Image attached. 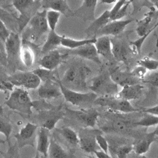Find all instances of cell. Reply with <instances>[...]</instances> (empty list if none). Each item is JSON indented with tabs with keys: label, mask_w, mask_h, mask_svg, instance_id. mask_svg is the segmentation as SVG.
Segmentation results:
<instances>
[{
	"label": "cell",
	"mask_w": 158,
	"mask_h": 158,
	"mask_svg": "<svg viewBox=\"0 0 158 158\" xmlns=\"http://www.w3.org/2000/svg\"><path fill=\"white\" fill-rule=\"evenodd\" d=\"M135 19H122L118 20L110 21L101 30L99 31L97 35L101 36H112L114 37L117 36L122 34L126 27L130 23L133 22Z\"/></svg>",
	"instance_id": "cell-14"
},
{
	"label": "cell",
	"mask_w": 158,
	"mask_h": 158,
	"mask_svg": "<svg viewBox=\"0 0 158 158\" xmlns=\"http://www.w3.org/2000/svg\"><path fill=\"white\" fill-rule=\"evenodd\" d=\"M0 50L4 54H6L5 51V43L0 38Z\"/></svg>",
	"instance_id": "cell-52"
},
{
	"label": "cell",
	"mask_w": 158,
	"mask_h": 158,
	"mask_svg": "<svg viewBox=\"0 0 158 158\" xmlns=\"http://www.w3.org/2000/svg\"><path fill=\"white\" fill-rule=\"evenodd\" d=\"M144 80H145V82L149 83L155 86L158 87V71L148 76L146 79L144 78Z\"/></svg>",
	"instance_id": "cell-48"
},
{
	"label": "cell",
	"mask_w": 158,
	"mask_h": 158,
	"mask_svg": "<svg viewBox=\"0 0 158 158\" xmlns=\"http://www.w3.org/2000/svg\"><path fill=\"white\" fill-rule=\"evenodd\" d=\"M48 158H70L69 152L54 139H51L48 152Z\"/></svg>",
	"instance_id": "cell-32"
},
{
	"label": "cell",
	"mask_w": 158,
	"mask_h": 158,
	"mask_svg": "<svg viewBox=\"0 0 158 158\" xmlns=\"http://www.w3.org/2000/svg\"><path fill=\"white\" fill-rule=\"evenodd\" d=\"M65 114L81 123L84 128H93L99 115V112L94 108H83L80 110H72L68 107L65 109Z\"/></svg>",
	"instance_id": "cell-8"
},
{
	"label": "cell",
	"mask_w": 158,
	"mask_h": 158,
	"mask_svg": "<svg viewBox=\"0 0 158 158\" xmlns=\"http://www.w3.org/2000/svg\"><path fill=\"white\" fill-rule=\"evenodd\" d=\"M49 131L40 127L36 135V151L44 157H48V152L50 144Z\"/></svg>",
	"instance_id": "cell-28"
},
{
	"label": "cell",
	"mask_w": 158,
	"mask_h": 158,
	"mask_svg": "<svg viewBox=\"0 0 158 158\" xmlns=\"http://www.w3.org/2000/svg\"><path fill=\"white\" fill-rule=\"evenodd\" d=\"M154 7L156 8V9L158 11V1H151Z\"/></svg>",
	"instance_id": "cell-54"
},
{
	"label": "cell",
	"mask_w": 158,
	"mask_h": 158,
	"mask_svg": "<svg viewBox=\"0 0 158 158\" xmlns=\"http://www.w3.org/2000/svg\"><path fill=\"white\" fill-rule=\"evenodd\" d=\"M111 127L115 131H123L127 129V123L122 120H115L112 123Z\"/></svg>",
	"instance_id": "cell-46"
},
{
	"label": "cell",
	"mask_w": 158,
	"mask_h": 158,
	"mask_svg": "<svg viewBox=\"0 0 158 158\" xmlns=\"http://www.w3.org/2000/svg\"><path fill=\"white\" fill-rule=\"evenodd\" d=\"M116 2V1H110V0H104V1H101V3H104L106 4H112V3H115Z\"/></svg>",
	"instance_id": "cell-53"
},
{
	"label": "cell",
	"mask_w": 158,
	"mask_h": 158,
	"mask_svg": "<svg viewBox=\"0 0 158 158\" xmlns=\"http://www.w3.org/2000/svg\"><path fill=\"white\" fill-rule=\"evenodd\" d=\"M110 21L109 10H106L101 15L91 22L90 25L85 29V33L86 35V38L90 39L94 37L96 38V35L99 31Z\"/></svg>",
	"instance_id": "cell-20"
},
{
	"label": "cell",
	"mask_w": 158,
	"mask_h": 158,
	"mask_svg": "<svg viewBox=\"0 0 158 158\" xmlns=\"http://www.w3.org/2000/svg\"><path fill=\"white\" fill-rule=\"evenodd\" d=\"M65 55L62 54L57 49L44 54L39 60L41 68L54 71L60 64Z\"/></svg>",
	"instance_id": "cell-17"
},
{
	"label": "cell",
	"mask_w": 158,
	"mask_h": 158,
	"mask_svg": "<svg viewBox=\"0 0 158 158\" xmlns=\"http://www.w3.org/2000/svg\"><path fill=\"white\" fill-rule=\"evenodd\" d=\"M62 35H60L56 31L49 30L47 38L43 45L41 52L44 55L48 52L56 49L57 47L60 45Z\"/></svg>",
	"instance_id": "cell-29"
},
{
	"label": "cell",
	"mask_w": 158,
	"mask_h": 158,
	"mask_svg": "<svg viewBox=\"0 0 158 158\" xmlns=\"http://www.w3.org/2000/svg\"><path fill=\"white\" fill-rule=\"evenodd\" d=\"M0 90H2V91H6V89L2 85H0Z\"/></svg>",
	"instance_id": "cell-57"
},
{
	"label": "cell",
	"mask_w": 158,
	"mask_h": 158,
	"mask_svg": "<svg viewBox=\"0 0 158 158\" xmlns=\"http://www.w3.org/2000/svg\"><path fill=\"white\" fill-rule=\"evenodd\" d=\"M29 44L30 42L22 40L19 54V60L27 68L31 67L34 65L36 58L33 48Z\"/></svg>",
	"instance_id": "cell-27"
},
{
	"label": "cell",
	"mask_w": 158,
	"mask_h": 158,
	"mask_svg": "<svg viewBox=\"0 0 158 158\" xmlns=\"http://www.w3.org/2000/svg\"><path fill=\"white\" fill-rule=\"evenodd\" d=\"M158 27V20L157 22L155 23V25L151 28V29L150 30V31L147 33L145 35H144L142 37L139 38L138 39L135 40V41H130V44L131 47L133 48V54H140L141 51V48L142 46L145 41V40L149 36V35L154 30H156L157 28Z\"/></svg>",
	"instance_id": "cell-33"
},
{
	"label": "cell",
	"mask_w": 158,
	"mask_h": 158,
	"mask_svg": "<svg viewBox=\"0 0 158 158\" xmlns=\"http://www.w3.org/2000/svg\"><path fill=\"white\" fill-rule=\"evenodd\" d=\"M12 131V126L10 122L2 115H0V133L6 137V141L10 144V136Z\"/></svg>",
	"instance_id": "cell-36"
},
{
	"label": "cell",
	"mask_w": 158,
	"mask_h": 158,
	"mask_svg": "<svg viewBox=\"0 0 158 158\" xmlns=\"http://www.w3.org/2000/svg\"><path fill=\"white\" fill-rule=\"evenodd\" d=\"M152 133H154V135H156V136H158V125H157V127H156L155 130H154L153 131H152Z\"/></svg>",
	"instance_id": "cell-55"
},
{
	"label": "cell",
	"mask_w": 158,
	"mask_h": 158,
	"mask_svg": "<svg viewBox=\"0 0 158 158\" xmlns=\"http://www.w3.org/2000/svg\"><path fill=\"white\" fill-rule=\"evenodd\" d=\"M62 95L64 96L65 100L70 103L73 106L78 107H86L90 104H94V101L98 98V96L93 92L81 93L72 90L64 86L57 80Z\"/></svg>",
	"instance_id": "cell-5"
},
{
	"label": "cell",
	"mask_w": 158,
	"mask_h": 158,
	"mask_svg": "<svg viewBox=\"0 0 158 158\" xmlns=\"http://www.w3.org/2000/svg\"><path fill=\"white\" fill-rule=\"evenodd\" d=\"M134 125L142 127H149L158 125V116L145 113L139 120L134 123Z\"/></svg>",
	"instance_id": "cell-34"
},
{
	"label": "cell",
	"mask_w": 158,
	"mask_h": 158,
	"mask_svg": "<svg viewBox=\"0 0 158 158\" xmlns=\"http://www.w3.org/2000/svg\"><path fill=\"white\" fill-rule=\"evenodd\" d=\"M136 158H149V157H146V156H144V155H141V156H138L136 157Z\"/></svg>",
	"instance_id": "cell-56"
},
{
	"label": "cell",
	"mask_w": 158,
	"mask_h": 158,
	"mask_svg": "<svg viewBox=\"0 0 158 158\" xmlns=\"http://www.w3.org/2000/svg\"><path fill=\"white\" fill-rule=\"evenodd\" d=\"M70 54L82 59L91 60L98 65L101 64L99 56L98 54L94 44H88L79 48L70 51Z\"/></svg>",
	"instance_id": "cell-22"
},
{
	"label": "cell",
	"mask_w": 158,
	"mask_h": 158,
	"mask_svg": "<svg viewBox=\"0 0 158 158\" xmlns=\"http://www.w3.org/2000/svg\"><path fill=\"white\" fill-rule=\"evenodd\" d=\"M98 1L96 0H85L75 10L74 17L85 22H93L95 19V10Z\"/></svg>",
	"instance_id": "cell-15"
},
{
	"label": "cell",
	"mask_w": 158,
	"mask_h": 158,
	"mask_svg": "<svg viewBox=\"0 0 158 158\" xmlns=\"http://www.w3.org/2000/svg\"><path fill=\"white\" fill-rule=\"evenodd\" d=\"M81 158H89V157H81Z\"/></svg>",
	"instance_id": "cell-60"
},
{
	"label": "cell",
	"mask_w": 158,
	"mask_h": 158,
	"mask_svg": "<svg viewBox=\"0 0 158 158\" xmlns=\"http://www.w3.org/2000/svg\"><path fill=\"white\" fill-rule=\"evenodd\" d=\"M32 72L38 76L40 79L41 81L46 82L48 81H56L57 79H56V77L54 74V71L46 70L43 68H37L32 70Z\"/></svg>",
	"instance_id": "cell-35"
},
{
	"label": "cell",
	"mask_w": 158,
	"mask_h": 158,
	"mask_svg": "<svg viewBox=\"0 0 158 158\" xmlns=\"http://www.w3.org/2000/svg\"><path fill=\"white\" fill-rule=\"evenodd\" d=\"M60 15L58 12L52 10H46V20L49 30L56 31Z\"/></svg>",
	"instance_id": "cell-37"
},
{
	"label": "cell",
	"mask_w": 158,
	"mask_h": 158,
	"mask_svg": "<svg viewBox=\"0 0 158 158\" xmlns=\"http://www.w3.org/2000/svg\"><path fill=\"white\" fill-rule=\"evenodd\" d=\"M109 73L113 81L117 85H120L122 87L138 84L140 83L141 81L134 77L131 75V72L122 71L118 67L112 69L109 72Z\"/></svg>",
	"instance_id": "cell-18"
},
{
	"label": "cell",
	"mask_w": 158,
	"mask_h": 158,
	"mask_svg": "<svg viewBox=\"0 0 158 158\" xmlns=\"http://www.w3.org/2000/svg\"><path fill=\"white\" fill-rule=\"evenodd\" d=\"M101 133L98 130L90 128H83L79 131V146L82 150L88 153H94L100 150L96 140V135Z\"/></svg>",
	"instance_id": "cell-10"
},
{
	"label": "cell",
	"mask_w": 158,
	"mask_h": 158,
	"mask_svg": "<svg viewBox=\"0 0 158 158\" xmlns=\"http://www.w3.org/2000/svg\"><path fill=\"white\" fill-rule=\"evenodd\" d=\"M137 64L144 67L147 70L154 71L158 69V60L146 56L137 61Z\"/></svg>",
	"instance_id": "cell-38"
},
{
	"label": "cell",
	"mask_w": 158,
	"mask_h": 158,
	"mask_svg": "<svg viewBox=\"0 0 158 158\" xmlns=\"http://www.w3.org/2000/svg\"><path fill=\"white\" fill-rule=\"evenodd\" d=\"M128 33L126 35L123 33L110 38L112 44V52L115 60L118 62L127 63L130 54L133 52L131 47L128 41Z\"/></svg>",
	"instance_id": "cell-7"
},
{
	"label": "cell",
	"mask_w": 158,
	"mask_h": 158,
	"mask_svg": "<svg viewBox=\"0 0 158 158\" xmlns=\"http://www.w3.org/2000/svg\"><path fill=\"white\" fill-rule=\"evenodd\" d=\"M130 5V1H127V2L117 12V13L115 14V15L114 16V17L112 20H122L123 17L127 16L128 15V8Z\"/></svg>",
	"instance_id": "cell-44"
},
{
	"label": "cell",
	"mask_w": 158,
	"mask_h": 158,
	"mask_svg": "<svg viewBox=\"0 0 158 158\" xmlns=\"http://www.w3.org/2000/svg\"><path fill=\"white\" fill-rule=\"evenodd\" d=\"M142 111L144 113L151 114H153V115L158 116V104L156 105L153 107H151L144 109Z\"/></svg>",
	"instance_id": "cell-49"
},
{
	"label": "cell",
	"mask_w": 158,
	"mask_h": 158,
	"mask_svg": "<svg viewBox=\"0 0 158 158\" xmlns=\"http://www.w3.org/2000/svg\"><path fill=\"white\" fill-rule=\"evenodd\" d=\"M33 158H40V154H39V153H38V152H36V155L34 156V157H33Z\"/></svg>",
	"instance_id": "cell-58"
},
{
	"label": "cell",
	"mask_w": 158,
	"mask_h": 158,
	"mask_svg": "<svg viewBox=\"0 0 158 158\" xmlns=\"http://www.w3.org/2000/svg\"><path fill=\"white\" fill-rule=\"evenodd\" d=\"M91 70L84 64L74 63L65 72L60 82L66 88L78 92L86 93L88 89L87 79Z\"/></svg>",
	"instance_id": "cell-1"
},
{
	"label": "cell",
	"mask_w": 158,
	"mask_h": 158,
	"mask_svg": "<svg viewBox=\"0 0 158 158\" xmlns=\"http://www.w3.org/2000/svg\"><path fill=\"white\" fill-rule=\"evenodd\" d=\"M5 142H6V141L2 140V139H1V138H0V145H1V144H4V143H5Z\"/></svg>",
	"instance_id": "cell-59"
},
{
	"label": "cell",
	"mask_w": 158,
	"mask_h": 158,
	"mask_svg": "<svg viewBox=\"0 0 158 158\" xmlns=\"http://www.w3.org/2000/svg\"><path fill=\"white\" fill-rule=\"evenodd\" d=\"M13 6L19 12L21 17L20 20L23 22L27 20V22L31 18V15L32 10L35 9L36 6H40V1H34L31 0H15L12 1Z\"/></svg>",
	"instance_id": "cell-23"
},
{
	"label": "cell",
	"mask_w": 158,
	"mask_h": 158,
	"mask_svg": "<svg viewBox=\"0 0 158 158\" xmlns=\"http://www.w3.org/2000/svg\"><path fill=\"white\" fill-rule=\"evenodd\" d=\"M133 151V146L125 144L117 148L116 155L118 158H128L130 153Z\"/></svg>",
	"instance_id": "cell-41"
},
{
	"label": "cell",
	"mask_w": 158,
	"mask_h": 158,
	"mask_svg": "<svg viewBox=\"0 0 158 158\" xmlns=\"http://www.w3.org/2000/svg\"><path fill=\"white\" fill-rule=\"evenodd\" d=\"M38 93L43 99H54L62 95L57 80L48 81L41 84L38 88Z\"/></svg>",
	"instance_id": "cell-21"
},
{
	"label": "cell",
	"mask_w": 158,
	"mask_h": 158,
	"mask_svg": "<svg viewBox=\"0 0 158 158\" xmlns=\"http://www.w3.org/2000/svg\"><path fill=\"white\" fill-rule=\"evenodd\" d=\"M6 104L10 109L25 115H31L35 106L28 91L20 87H16L12 91Z\"/></svg>",
	"instance_id": "cell-3"
},
{
	"label": "cell",
	"mask_w": 158,
	"mask_h": 158,
	"mask_svg": "<svg viewBox=\"0 0 158 158\" xmlns=\"http://www.w3.org/2000/svg\"><path fill=\"white\" fill-rule=\"evenodd\" d=\"M10 32L6 27L3 21L0 19V38L5 43L7 38L10 35Z\"/></svg>",
	"instance_id": "cell-47"
},
{
	"label": "cell",
	"mask_w": 158,
	"mask_h": 158,
	"mask_svg": "<svg viewBox=\"0 0 158 158\" xmlns=\"http://www.w3.org/2000/svg\"><path fill=\"white\" fill-rule=\"evenodd\" d=\"M0 154L3 158H20L19 153V148L17 144L11 145L10 143L8 144V149L6 152L0 151Z\"/></svg>",
	"instance_id": "cell-40"
},
{
	"label": "cell",
	"mask_w": 158,
	"mask_h": 158,
	"mask_svg": "<svg viewBox=\"0 0 158 158\" xmlns=\"http://www.w3.org/2000/svg\"><path fill=\"white\" fill-rule=\"evenodd\" d=\"M27 28L23 35V39L28 42L38 41L41 36L49 31L46 20V10L37 11L30 19Z\"/></svg>",
	"instance_id": "cell-2"
},
{
	"label": "cell",
	"mask_w": 158,
	"mask_h": 158,
	"mask_svg": "<svg viewBox=\"0 0 158 158\" xmlns=\"http://www.w3.org/2000/svg\"><path fill=\"white\" fill-rule=\"evenodd\" d=\"M96 140L99 149L105 153H109V143L101 133L96 135Z\"/></svg>",
	"instance_id": "cell-42"
},
{
	"label": "cell",
	"mask_w": 158,
	"mask_h": 158,
	"mask_svg": "<svg viewBox=\"0 0 158 158\" xmlns=\"http://www.w3.org/2000/svg\"><path fill=\"white\" fill-rule=\"evenodd\" d=\"M7 80L13 86L26 89H36L41 85V80L32 71H20L8 76Z\"/></svg>",
	"instance_id": "cell-9"
},
{
	"label": "cell",
	"mask_w": 158,
	"mask_h": 158,
	"mask_svg": "<svg viewBox=\"0 0 158 158\" xmlns=\"http://www.w3.org/2000/svg\"><path fill=\"white\" fill-rule=\"evenodd\" d=\"M94 46L99 56H101L110 62L114 60V58L112 52V44L109 36H101L96 38Z\"/></svg>",
	"instance_id": "cell-26"
},
{
	"label": "cell",
	"mask_w": 158,
	"mask_h": 158,
	"mask_svg": "<svg viewBox=\"0 0 158 158\" xmlns=\"http://www.w3.org/2000/svg\"><path fill=\"white\" fill-rule=\"evenodd\" d=\"M97 158H112L109 153H105L104 152L98 150L94 152Z\"/></svg>",
	"instance_id": "cell-50"
},
{
	"label": "cell",
	"mask_w": 158,
	"mask_h": 158,
	"mask_svg": "<svg viewBox=\"0 0 158 158\" xmlns=\"http://www.w3.org/2000/svg\"><path fill=\"white\" fill-rule=\"evenodd\" d=\"M130 72L134 77L141 81V80H144L145 78L146 74L147 73V70L145 69L144 67L138 65Z\"/></svg>",
	"instance_id": "cell-43"
},
{
	"label": "cell",
	"mask_w": 158,
	"mask_h": 158,
	"mask_svg": "<svg viewBox=\"0 0 158 158\" xmlns=\"http://www.w3.org/2000/svg\"><path fill=\"white\" fill-rule=\"evenodd\" d=\"M130 4L132 5L133 10L131 12V14L135 15L137 14L142 8L146 7L149 10L154 7L152 1H143V0H135V1H130Z\"/></svg>",
	"instance_id": "cell-39"
},
{
	"label": "cell",
	"mask_w": 158,
	"mask_h": 158,
	"mask_svg": "<svg viewBox=\"0 0 158 158\" xmlns=\"http://www.w3.org/2000/svg\"><path fill=\"white\" fill-rule=\"evenodd\" d=\"M57 131L62 138L72 146H77L79 143L78 134L71 128L69 127H63L61 128H55Z\"/></svg>",
	"instance_id": "cell-31"
},
{
	"label": "cell",
	"mask_w": 158,
	"mask_h": 158,
	"mask_svg": "<svg viewBox=\"0 0 158 158\" xmlns=\"http://www.w3.org/2000/svg\"><path fill=\"white\" fill-rule=\"evenodd\" d=\"M0 64L4 66H7V60L6 54L3 53L0 50Z\"/></svg>",
	"instance_id": "cell-51"
},
{
	"label": "cell",
	"mask_w": 158,
	"mask_h": 158,
	"mask_svg": "<svg viewBox=\"0 0 158 158\" xmlns=\"http://www.w3.org/2000/svg\"><path fill=\"white\" fill-rule=\"evenodd\" d=\"M38 128V125L28 122L17 133L14 135V137L16 139V144L19 149H22L26 146H31L32 147L35 146Z\"/></svg>",
	"instance_id": "cell-11"
},
{
	"label": "cell",
	"mask_w": 158,
	"mask_h": 158,
	"mask_svg": "<svg viewBox=\"0 0 158 158\" xmlns=\"http://www.w3.org/2000/svg\"><path fill=\"white\" fill-rule=\"evenodd\" d=\"M127 2V1L125 0H120V1H116V2L114 3V6L111 9V10H109V16H110V21L113 19L115 14L117 13V12L121 9V7Z\"/></svg>",
	"instance_id": "cell-45"
},
{
	"label": "cell",
	"mask_w": 158,
	"mask_h": 158,
	"mask_svg": "<svg viewBox=\"0 0 158 158\" xmlns=\"http://www.w3.org/2000/svg\"><path fill=\"white\" fill-rule=\"evenodd\" d=\"M88 88L97 96H115L118 92V85L111 79L109 72L104 71L93 77Z\"/></svg>",
	"instance_id": "cell-4"
},
{
	"label": "cell",
	"mask_w": 158,
	"mask_h": 158,
	"mask_svg": "<svg viewBox=\"0 0 158 158\" xmlns=\"http://www.w3.org/2000/svg\"><path fill=\"white\" fill-rule=\"evenodd\" d=\"M156 141V136L152 132L146 133L132 144L133 151L138 156L143 155L149 151L151 144Z\"/></svg>",
	"instance_id": "cell-25"
},
{
	"label": "cell",
	"mask_w": 158,
	"mask_h": 158,
	"mask_svg": "<svg viewBox=\"0 0 158 158\" xmlns=\"http://www.w3.org/2000/svg\"><path fill=\"white\" fill-rule=\"evenodd\" d=\"M96 37L90 39H82V40H75L69 37H67L62 35V38L60 42V45L64 48L70 49L71 50L79 48L88 44H94L96 41Z\"/></svg>",
	"instance_id": "cell-30"
},
{
	"label": "cell",
	"mask_w": 158,
	"mask_h": 158,
	"mask_svg": "<svg viewBox=\"0 0 158 158\" xmlns=\"http://www.w3.org/2000/svg\"><path fill=\"white\" fill-rule=\"evenodd\" d=\"M21 44L22 40L19 35L15 32H10V35L5 41V51L7 64H17L19 60Z\"/></svg>",
	"instance_id": "cell-12"
},
{
	"label": "cell",
	"mask_w": 158,
	"mask_h": 158,
	"mask_svg": "<svg viewBox=\"0 0 158 158\" xmlns=\"http://www.w3.org/2000/svg\"><path fill=\"white\" fill-rule=\"evenodd\" d=\"M65 115V113L62 110L61 106L43 111L38 118L41 122V127L48 131L54 129L57 123L62 119Z\"/></svg>",
	"instance_id": "cell-13"
},
{
	"label": "cell",
	"mask_w": 158,
	"mask_h": 158,
	"mask_svg": "<svg viewBox=\"0 0 158 158\" xmlns=\"http://www.w3.org/2000/svg\"><path fill=\"white\" fill-rule=\"evenodd\" d=\"M40 6L43 9L52 10L63 14L66 17H74V12L65 0H44L40 1Z\"/></svg>",
	"instance_id": "cell-16"
},
{
	"label": "cell",
	"mask_w": 158,
	"mask_h": 158,
	"mask_svg": "<svg viewBox=\"0 0 158 158\" xmlns=\"http://www.w3.org/2000/svg\"><path fill=\"white\" fill-rule=\"evenodd\" d=\"M94 104L125 114L133 113L141 110L133 107L130 101L118 98L115 96L98 97L94 101Z\"/></svg>",
	"instance_id": "cell-6"
},
{
	"label": "cell",
	"mask_w": 158,
	"mask_h": 158,
	"mask_svg": "<svg viewBox=\"0 0 158 158\" xmlns=\"http://www.w3.org/2000/svg\"><path fill=\"white\" fill-rule=\"evenodd\" d=\"M157 18L158 11L155 7H154L146 12L142 19L136 20L137 26L135 30L139 38L143 36L150 31L151 28L153 27L151 26V23L157 19Z\"/></svg>",
	"instance_id": "cell-19"
},
{
	"label": "cell",
	"mask_w": 158,
	"mask_h": 158,
	"mask_svg": "<svg viewBox=\"0 0 158 158\" xmlns=\"http://www.w3.org/2000/svg\"><path fill=\"white\" fill-rule=\"evenodd\" d=\"M144 86L140 83L125 86L115 95V97L127 100L128 101L131 100L138 99L141 98Z\"/></svg>",
	"instance_id": "cell-24"
}]
</instances>
